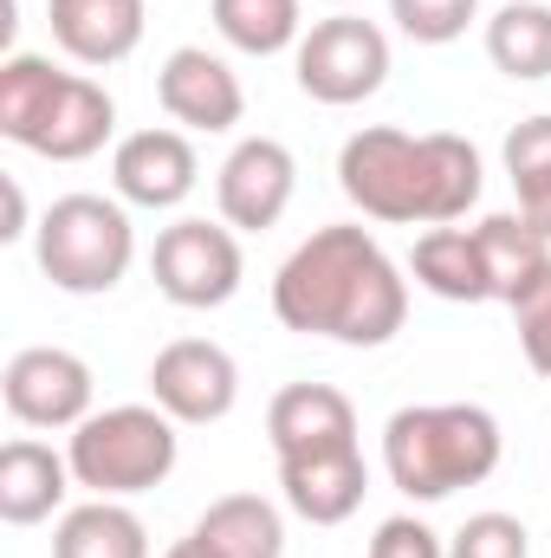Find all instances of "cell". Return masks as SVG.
Here are the masks:
<instances>
[{
  "label": "cell",
  "mask_w": 551,
  "mask_h": 558,
  "mask_svg": "<svg viewBox=\"0 0 551 558\" xmlns=\"http://www.w3.org/2000/svg\"><path fill=\"white\" fill-rule=\"evenodd\" d=\"M273 318L298 338L377 351L409 318V279L370 228H318L273 274Z\"/></svg>",
  "instance_id": "1"
},
{
  "label": "cell",
  "mask_w": 551,
  "mask_h": 558,
  "mask_svg": "<svg viewBox=\"0 0 551 558\" xmlns=\"http://www.w3.org/2000/svg\"><path fill=\"white\" fill-rule=\"evenodd\" d=\"M338 189L351 195V208H364L370 221L390 228H454L480 189V149L454 131H428L409 137L396 124H370L338 149Z\"/></svg>",
  "instance_id": "2"
},
{
  "label": "cell",
  "mask_w": 551,
  "mask_h": 558,
  "mask_svg": "<svg viewBox=\"0 0 551 558\" xmlns=\"http://www.w3.org/2000/svg\"><path fill=\"white\" fill-rule=\"evenodd\" d=\"M118 131V98L85 78L59 72L39 52H7L0 65V137L46 156V162H85Z\"/></svg>",
  "instance_id": "3"
},
{
  "label": "cell",
  "mask_w": 551,
  "mask_h": 558,
  "mask_svg": "<svg viewBox=\"0 0 551 558\" xmlns=\"http://www.w3.org/2000/svg\"><path fill=\"white\" fill-rule=\"evenodd\" d=\"M500 422L480 403H409L383 422V468L390 487L421 507L480 487L500 468Z\"/></svg>",
  "instance_id": "4"
},
{
  "label": "cell",
  "mask_w": 551,
  "mask_h": 558,
  "mask_svg": "<svg viewBox=\"0 0 551 558\" xmlns=\"http://www.w3.org/2000/svg\"><path fill=\"white\" fill-rule=\"evenodd\" d=\"M182 422L156 403H118V410H91V416L72 428L65 441V461H72V481L98 500H137L149 487H162L175 474V454H182Z\"/></svg>",
  "instance_id": "5"
},
{
  "label": "cell",
  "mask_w": 551,
  "mask_h": 558,
  "mask_svg": "<svg viewBox=\"0 0 551 558\" xmlns=\"http://www.w3.org/2000/svg\"><path fill=\"white\" fill-rule=\"evenodd\" d=\"M33 260L72 299L118 292L137 260V228L118 195H59L33 228Z\"/></svg>",
  "instance_id": "6"
},
{
  "label": "cell",
  "mask_w": 551,
  "mask_h": 558,
  "mask_svg": "<svg viewBox=\"0 0 551 558\" xmlns=\"http://www.w3.org/2000/svg\"><path fill=\"white\" fill-rule=\"evenodd\" d=\"M292 78L311 105H364L383 92L390 78V33L364 13H331V20H311L298 52H292Z\"/></svg>",
  "instance_id": "7"
},
{
  "label": "cell",
  "mask_w": 551,
  "mask_h": 558,
  "mask_svg": "<svg viewBox=\"0 0 551 558\" xmlns=\"http://www.w3.org/2000/svg\"><path fill=\"white\" fill-rule=\"evenodd\" d=\"M149 274L156 292L182 312H215L241 292L247 279V254H241V234L228 221H201V215H182L156 234L149 247Z\"/></svg>",
  "instance_id": "8"
},
{
  "label": "cell",
  "mask_w": 551,
  "mask_h": 558,
  "mask_svg": "<svg viewBox=\"0 0 551 558\" xmlns=\"http://www.w3.org/2000/svg\"><path fill=\"white\" fill-rule=\"evenodd\" d=\"M91 364L65 344H26L0 371V403L20 428H78L91 416Z\"/></svg>",
  "instance_id": "9"
},
{
  "label": "cell",
  "mask_w": 551,
  "mask_h": 558,
  "mask_svg": "<svg viewBox=\"0 0 551 558\" xmlns=\"http://www.w3.org/2000/svg\"><path fill=\"white\" fill-rule=\"evenodd\" d=\"M149 403L169 410L182 428L221 422L241 403V364H234V351H221L215 338H175V344H162L156 364H149Z\"/></svg>",
  "instance_id": "10"
},
{
  "label": "cell",
  "mask_w": 551,
  "mask_h": 558,
  "mask_svg": "<svg viewBox=\"0 0 551 558\" xmlns=\"http://www.w3.org/2000/svg\"><path fill=\"white\" fill-rule=\"evenodd\" d=\"M292 189H298V156L279 137H241L215 175V202L234 234L279 228V215L292 208Z\"/></svg>",
  "instance_id": "11"
},
{
  "label": "cell",
  "mask_w": 551,
  "mask_h": 558,
  "mask_svg": "<svg viewBox=\"0 0 551 558\" xmlns=\"http://www.w3.org/2000/svg\"><path fill=\"white\" fill-rule=\"evenodd\" d=\"M156 105L169 111V124L182 131H201V137H221L247 118V92L234 78V65L208 46H175L156 72Z\"/></svg>",
  "instance_id": "12"
},
{
  "label": "cell",
  "mask_w": 551,
  "mask_h": 558,
  "mask_svg": "<svg viewBox=\"0 0 551 558\" xmlns=\"http://www.w3.org/2000/svg\"><path fill=\"white\" fill-rule=\"evenodd\" d=\"M201 182V156L188 131H169V124H149V131H131V137L111 149V189L124 208H182Z\"/></svg>",
  "instance_id": "13"
},
{
  "label": "cell",
  "mask_w": 551,
  "mask_h": 558,
  "mask_svg": "<svg viewBox=\"0 0 551 558\" xmlns=\"http://www.w3.org/2000/svg\"><path fill=\"white\" fill-rule=\"evenodd\" d=\"M279 494L298 520L311 526H344L364 494H370V468H364V448H318V454H285L279 461Z\"/></svg>",
  "instance_id": "14"
},
{
  "label": "cell",
  "mask_w": 551,
  "mask_h": 558,
  "mask_svg": "<svg viewBox=\"0 0 551 558\" xmlns=\"http://www.w3.org/2000/svg\"><path fill=\"white\" fill-rule=\"evenodd\" d=\"M52 46L78 65H124L143 46L149 7L143 0H46Z\"/></svg>",
  "instance_id": "15"
},
{
  "label": "cell",
  "mask_w": 551,
  "mask_h": 558,
  "mask_svg": "<svg viewBox=\"0 0 551 558\" xmlns=\"http://www.w3.org/2000/svg\"><path fill=\"white\" fill-rule=\"evenodd\" d=\"M267 441L273 454H318V448H351L357 441V410L331 384H285L267 403Z\"/></svg>",
  "instance_id": "16"
},
{
  "label": "cell",
  "mask_w": 551,
  "mask_h": 558,
  "mask_svg": "<svg viewBox=\"0 0 551 558\" xmlns=\"http://www.w3.org/2000/svg\"><path fill=\"white\" fill-rule=\"evenodd\" d=\"M72 487H78V481H72V461L52 454L46 441L13 435V441L0 448V520H7V526H39V520H52Z\"/></svg>",
  "instance_id": "17"
},
{
  "label": "cell",
  "mask_w": 551,
  "mask_h": 558,
  "mask_svg": "<svg viewBox=\"0 0 551 558\" xmlns=\"http://www.w3.org/2000/svg\"><path fill=\"white\" fill-rule=\"evenodd\" d=\"M409 274L421 292L448 299V305H487L493 279H487V254L474 228H421L409 254Z\"/></svg>",
  "instance_id": "18"
},
{
  "label": "cell",
  "mask_w": 551,
  "mask_h": 558,
  "mask_svg": "<svg viewBox=\"0 0 551 558\" xmlns=\"http://www.w3.org/2000/svg\"><path fill=\"white\" fill-rule=\"evenodd\" d=\"M188 539L208 558H285V513L260 494H221Z\"/></svg>",
  "instance_id": "19"
},
{
  "label": "cell",
  "mask_w": 551,
  "mask_h": 558,
  "mask_svg": "<svg viewBox=\"0 0 551 558\" xmlns=\"http://www.w3.org/2000/svg\"><path fill=\"white\" fill-rule=\"evenodd\" d=\"M52 558H149V526L124 500H85L59 520L52 533Z\"/></svg>",
  "instance_id": "20"
},
{
  "label": "cell",
  "mask_w": 551,
  "mask_h": 558,
  "mask_svg": "<svg viewBox=\"0 0 551 558\" xmlns=\"http://www.w3.org/2000/svg\"><path fill=\"white\" fill-rule=\"evenodd\" d=\"M487 59L506 78H519V85L551 78V7L546 0H506L487 20Z\"/></svg>",
  "instance_id": "21"
},
{
  "label": "cell",
  "mask_w": 551,
  "mask_h": 558,
  "mask_svg": "<svg viewBox=\"0 0 551 558\" xmlns=\"http://www.w3.org/2000/svg\"><path fill=\"white\" fill-rule=\"evenodd\" d=\"M474 234H480L487 279H493V299H500V305H513V299L551 267V241L526 221V215H487Z\"/></svg>",
  "instance_id": "22"
},
{
  "label": "cell",
  "mask_w": 551,
  "mask_h": 558,
  "mask_svg": "<svg viewBox=\"0 0 551 558\" xmlns=\"http://www.w3.org/2000/svg\"><path fill=\"white\" fill-rule=\"evenodd\" d=\"M208 13H215V33L234 52H254V59L298 52V39H305V7L298 0H208Z\"/></svg>",
  "instance_id": "23"
},
{
  "label": "cell",
  "mask_w": 551,
  "mask_h": 558,
  "mask_svg": "<svg viewBox=\"0 0 551 558\" xmlns=\"http://www.w3.org/2000/svg\"><path fill=\"white\" fill-rule=\"evenodd\" d=\"M474 13H480V0H390V20L415 46H454L474 26Z\"/></svg>",
  "instance_id": "24"
},
{
  "label": "cell",
  "mask_w": 551,
  "mask_h": 558,
  "mask_svg": "<svg viewBox=\"0 0 551 558\" xmlns=\"http://www.w3.org/2000/svg\"><path fill=\"white\" fill-rule=\"evenodd\" d=\"M448 558H532V533L513 513H467L448 539Z\"/></svg>",
  "instance_id": "25"
},
{
  "label": "cell",
  "mask_w": 551,
  "mask_h": 558,
  "mask_svg": "<svg viewBox=\"0 0 551 558\" xmlns=\"http://www.w3.org/2000/svg\"><path fill=\"white\" fill-rule=\"evenodd\" d=\"M506 312H513V325H519V351H526V364H532L539 377H551V267L532 279Z\"/></svg>",
  "instance_id": "26"
},
{
  "label": "cell",
  "mask_w": 551,
  "mask_h": 558,
  "mask_svg": "<svg viewBox=\"0 0 551 558\" xmlns=\"http://www.w3.org/2000/svg\"><path fill=\"white\" fill-rule=\"evenodd\" d=\"M370 558H448V539H441L434 526H421L415 513H396V520L377 526Z\"/></svg>",
  "instance_id": "27"
},
{
  "label": "cell",
  "mask_w": 551,
  "mask_h": 558,
  "mask_svg": "<svg viewBox=\"0 0 551 558\" xmlns=\"http://www.w3.org/2000/svg\"><path fill=\"white\" fill-rule=\"evenodd\" d=\"M500 156H506V175H513V182H526V175L551 169V111L526 118V124H513Z\"/></svg>",
  "instance_id": "28"
},
{
  "label": "cell",
  "mask_w": 551,
  "mask_h": 558,
  "mask_svg": "<svg viewBox=\"0 0 551 558\" xmlns=\"http://www.w3.org/2000/svg\"><path fill=\"white\" fill-rule=\"evenodd\" d=\"M513 195H519V215H526V221L551 241V169L526 175V182H513Z\"/></svg>",
  "instance_id": "29"
},
{
  "label": "cell",
  "mask_w": 551,
  "mask_h": 558,
  "mask_svg": "<svg viewBox=\"0 0 551 558\" xmlns=\"http://www.w3.org/2000/svg\"><path fill=\"white\" fill-rule=\"evenodd\" d=\"M0 195H7V228H0V241H20V234H26V189L7 175V182H0Z\"/></svg>",
  "instance_id": "30"
},
{
  "label": "cell",
  "mask_w": 551,
  "mask_h": 558,
  "mask_svg": "<svg viewBox=\"0 0 551 558\" xmlns=\"http://www.w3.org/2000/svg\"><path fill=\"white\" fill-rule=\"evenodd\" d=\"M162 558H208V553H201L195 539H175V546H169V553H162Z\"/></svg>",
  "instance_id": "31"
},
{
  "label": "cell",
  "mask_w": 551,
  "mask_h": 558,
  "mask_svg": "<svg viewBox=\"0 0 551 558\" xmlns=\"http://www.w3.org/2000/svg\"><path fill=\"white\" fill-rule=\"evenodd\" d=\"M331 7H351V0H331Z\"/></svg>",
  "instance_id": "32"
}]
</instances>
